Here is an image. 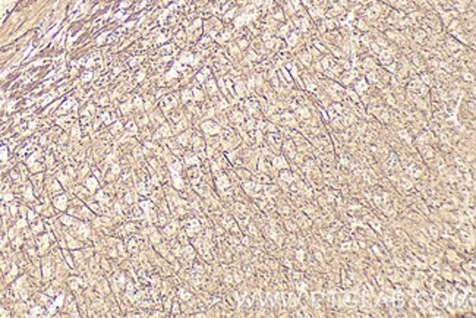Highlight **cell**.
<instances>
[{
    "label": "cell",
    "instance_id": "cell-1",
    "mask_svg": "<svg viewBox=\"0 0 476 318\" xmlns=\"http://www.w3.org/2000/svg\"><path fill=\"white\" fill-rule=\"evenodd\" d=\"M281 178H283V181H287V182L292 181V179H290V175H289L287 172H283V173H281Z\"/></svg>",
    "mask_w": 476,
    "mask_h": 318
}]
</instances>
